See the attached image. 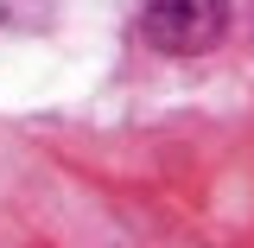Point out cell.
Listing matches in <instances>:
<instances>
[{"instance_id": "cell-1", "label": "cell", "mask_w": 254, "mask_h": 248, "mask_svg": "<svg viewBox=\"0 0 254 248\" xmlns=\"http://www.w3.org/2000/svg\"><path fill=\"white\" fill-rule=\"evenodd\" d=\"M140 32L165 58H197L229 32V0H146Z\"/></svg>"}, {"instance_id": "cell-2", "label": "cell", "mask_w": 254, "mask_h": 248, "mask_svg": "<svg viewBox=\"0 0 254 248\" xmlns=\"http://www.w3.org/2000/svg\"><path fill=\"white\" fill-rule=\"evenodd\" d=\"M51 19V0H0V32H38Z\"/></svg>"}]
</instances>
